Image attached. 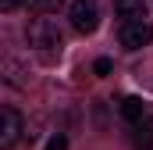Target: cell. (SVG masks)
Masks as SVG:
<instances>
[{
  "label": "cell",
  "mask_w": 153,
  "mask_h": 150,
  "mask_svg": "<svg viewBox=\"0 0 153 150\" xmlns=\"http://www.w3.org/2000/svg\"><path fill=\"white\" fill-rule=\"evenodd\" d=\"M25 4H29L32 11H39V14H50V11H57L64 0H25Z\"/></svg>",
  "instance_id": "9c48e42d"
},
{
  "label": "cell",
  "mask_w": 153,
  "mask_h": 150,
  "mask_svg": "<svg viewBox=\"0 0 153 150\" xmlns=\"http://www.w3.org/2000/svg\"><path fill=\"white\" fill-rule=\"evenodd\" d=\"M25 39H29V46H32L36 54H46V57L61 54V46H64V32H61V25L50 22V18H36V22L25 29Z\"/></svg>",
  "instance_id": "6da1fadb"
},
{
  "label": "cell",
  "mask_w": 153,
  "mask_h": 150,
  "mask_svg": "<svg viewBox=\"0 0 153 150\" xmlns=\"http://www.w3.org/2000/svg\"><path fill=\"white\" fill-rule=\"evenodd\" d=\"M132 143L139 150H153V114H146L139 125H135V132H132Z\"/></svg>",
  "instance_id": "52a82bcc"
},
{
  "label": "cell",
  "mask_w": 153,
  "mask_h": 150,
  "mask_svg": "<svg viewBox=\"0 0 153 150\" xmlns=\"http://www.w3.org/2000/svg\"><path fill=\"white\" fill-rule=\"evenodd\" d=\"M111 68H114L111 57H96V64H93V72H96V75H111Z\"/></svg>",
  "instance_id": "30bf717a"
},
{
  "label": "cell",
  "mask_w": 153,
  "mask_h": 150,
  "mask_svg": "<svg viewBox=\"0 0 153 150\" xmlns=\"http://www.w3.org/2000/svg\"><path fill=\"white\" fill-rule=\"evenodd\" d=\"M117 114H121L125 122L139 125V122L150 114V107H146V100H143V97H121V104H117Z\"/></svg>",
  "instance_id": "8992f818"
},
{
  "label": "cell",
  "mask_w": 153,
  "mask_h": 150,
  "mask_svg": "<svg viewBox=\"0 0 153 150\" xmlns=\"http://www.w3.org/2000/svg\"><path fill=\"white\" fill-rule=\"evenodd\" d=\"M46 150H68V140H64V136L57 132V136H53V140L46 143Z\"/></svg>",
  "instance_id": "8fae6325"
},
{
  "label": "cell",
  "mask_w": 153,
  "mask_h": 150,
  "mask_svg": "<svg viewBox=\"0 0 153 150\" xmlns=\"http://www.w3.org/2000/svg\"><path fill=\"white\" fill-rule=\"evenodd\" d=\"M4 75H7L11 86H25V82H29V79H22V68H18L14 61H4Z\"/></svg>",
  "instance_id": "ba28073f"
},
{
  "label": "cell",
  "mask_w": 153,
  "mask_h": 150,
  "mask_svg": "<svg viewBox=\"0 0 153 150\" xmlns=\"http://www.w3.org/2000/svg\"><path fill=\"white\" fill-rule=\"evenodd\" d=\"M22 136V114L14 107H0V150H11Z\"/></svg>",
  "instance_id": "277c9868"
},
{
  "label": "cell",
  "mask_w": 153,
  "mask_h": 150,
  "mask_svg": "<svg viewBox=\"0 0 153 150\" xmlns=\"http://www.w3.org/2000/svg\"><path fill=\"white\" fill-rule=\"evenodd\" d=\"M117 39H121L125 50H143V46L153 43V25L150 22H128V25H121Z\"/></svg>",
  "instance_id": "3957f363"
},
{
  "label": "cell",
  "mask_w": 153,
  "mask_h": 150,
  "mask_svg": "<svg viewBox=\"0 0 153 150\" xmlns=\"http://www.w3.org/2000/svg\"><path fill=\"white\" fill-rule=\"evenodd\" d=\"M114 14L121 18V25L146 22V0H114Z\"/></svg>",
  "instance_id": "5b68a950"
},
{
  "label": "cell",
  "mask_w": 153,
  "mask_h": 150,
  "mask_svg": "<svg viewBox=\"0 0 153 150\" xmlns=\"http://www.w3.org/2000/svg\"><path fill=\"white\" fill-rule=\"evenodd\" d=\"M68 22H71V29L82 32V36L96 32V25H100V4H96V0H71Z\"/></svg>",
  "instance_id": "7a4b0ae2"
},
{
  "label": "cell",
  "mask_w": 153,
  "mask_h": 150,
  "mask_svg": "<svg viewBox=\"0 0 153 150\" xmlns=\"http://www.w3.org/2000/svg\"><path fill=\"white\" fill-rule=\"evenodd\" d=\"M18 4H22V0H0V11H4V14H11Z\"/></svg>",
  "instance_id": "7c38bea8"
}]
</instances>
